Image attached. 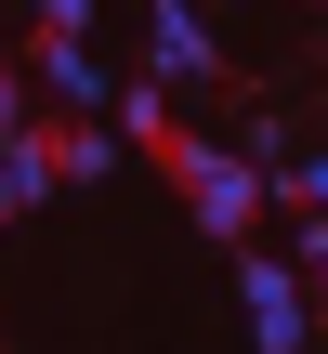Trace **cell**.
<instances>
[{
    "mask_svg": "<svg viewBox=\"0 0 328 354\" xmlns=\"http://www.w3.org/2000/svg\"><path fill=\"white\" fill-rule=\"evenodd\" d=\"M210 66H224V39H210L184 0H158V79H210Z\"/></svg>",
    "mask_w": 328,
    "mask_h": 354,
    "instance_id": "cell-4",
    "label": "cell"
},
{
    "mask_svg": "<svg viewBox=\"0 0 328 354\" xmlns=\"http://www.w3.org/2000/svg\"><path fill=\"white\" fill-rule=\"evenodd\" d=\"M237 302H250V342H263V354H302V342H316V302L289 289V263L237 250Z\"/></svg>",
    "mask_w": 328,
    "mask_h": 354,
    "instance_id": "cell-2",
    "label": "cell"
},
{
    "mask_svg": "<svg viewBox=\"0 0 328 354\" xmlns=\"http://www.w3.org/2000/svg\"><path fill=\"white\" fill-rule=\"evenodd\" d=\"M39 26H92V0H39Z\"/></svg>",
    "mask_w": 328,
    "mask_h": 354,
    "instance_id": "cell-8",
    "label": "cell"
},
{
    "mask_svg": "<svg viewBox=\"0 0 328 354\" xmlns=\"http://www.w3.org/2000/svg\"><path fill=\"white\" fill-rule=\"evenodd\" d=\"M53 158H66V184H92V171H118V131H92V118H53Z\"/></svg>",
    "mask_w": 328,
    "mask_h": 354,
    "instance_id": "cell-6",
    "label": "cell"
},
{
    "mask_svg": "<svg viewBox=\"0 0 328 354\" xmlns=\"http://www.w3.org/2000/svg\"><path fill=\"white\" fill-rule=\"evenodd\" d=\"M158 171H171V197L197 210V236H224V250H237V236L263 223V197H276L250 145H197V131H171V145H158Z\"/></svg>",
    "mask_w": 328,
    "mask_h": 354,
    "instance_id": "cell-1",
    "label": "cell"
},
{
    "mask_svg": "<svg viewBox=\"0 0 328 354\" xmlns=\"http://www.w3.org/2000/svg\"><path fill=\"white\" fill-rule=\"evenodd\" d=\"M276 197H289V210H328V158H289V171H276Z\"/></svg>",
    "mask_w": 328,
    "mask_h": 354,
    "instance_id": "cell-7",
    "label": "cell"
},
{
    "mask_svg": "<svg viewBox=\"0 0 328 354\" xmlns=\"http://www.w3.org/2000/svg\"><path fill=\"white\" fill-rule=\"evenodd\" d=\"M105 118H118V145H145V158H158V145H171V131H184V118H171V92H158V79H131V92H118V105H105Z\"/></svg>",
    "mask_w": 328,
    "mask_h": 354,
    "instance_id": "cell-5",
    "label": "cell"
},
{
    "mask_svg": "<svg viewBox=\"0 0 328 354\" xmlns=\"http://www.w3.org/2000/svg\"><path fill=\"white\" fill-rule=\"evenodd\" d=\"M26 79H39V92H66L79 118H105V105H118V92H105V66H92V26H39Z\"/></svg>",
    "mask_w": 328,
    "mask_h": 354,
    "instance_id": "cell-3",
    "label": "cell"
}]
</instances>
